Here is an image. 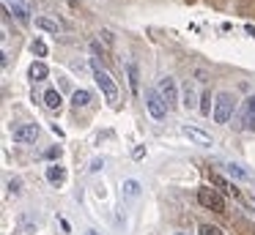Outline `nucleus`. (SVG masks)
<instances>
[{"label": "nucleus", "mask_w": 255, "mask_h": 235, "mask_svg": "<svg viewBox=\"0 0 255 235\" xmlns=\"http://www.w3.org/2000/svg\"><path fill=\"white\" fill-rule=\"evenodd\" d=\"M91 69H94V79H96V85L102 87V93H105V98L110 101V107H118V85L113 82V77L107 74L105 69H102L99 63H91Z\"/></svg>", "instance_id": "obj_1"}, {"label": "nucleus", "mask_w": 255, "mask_h": 235, "mask_svg": "<svg viewBox=\"0 0 255 235\" xmlns=\"http://www.w3.org/2000/svg\"><path fill=\"white\" fill-rule=\"evenodd\" d=\"M233 109H236V98L231 93H217V98H214V120L217 123H228L233 118Z\"/></svg>", "instance_id": "obj_2"}, {"label": "nucleus", "mask_w": 255, "mask_h": 235, "mask_svg": "<svg viewBox=\"0 0 255 235\" xmlns=\"http://www.w3.org/2000/svg\"><path fill=\"white\" fill-rule=\"evenodd\" d=\"M198 202L203 208H209V211H214V213H225V200H222V194L217 189H211V186L198 189Z\"/></svg>", "instance_id": "obj_3"}, {"label": "nucleus", "mask_w": 255, "mask_h": 235, "mask_svg": "<svg viewBox=\"0 0 255 235\" xmlns=\"http://www.w3.org/2000/svg\"><path fill=\"white\" fill-rule=\"evenodd\" d=\"M145 109L151 112V118L154 120H162L170 109H167V104H165V98L159 96V90H154V87H148L145 90Z\"/></svg>", "instance_id": "obj_4"}, {"label": "nucleus", "mask_w": 255, "mask_h": 235, "mask_svg": "<svg viewBox=\"0 0 255 235\" xmlns=\"http://www.w3.org/2000/svg\"><path fill=\"white\" fill-rule=\"evenodd\" d=\"M156 90H159L162 98H165L167 109L178 107V101H181V98H178V85H176V79H173V77H162V79H159V87H156Z\"/></svg>", "instance_id": "obj_5"}, {"label": "nucleus", "mask_w": 255, "mask_h": 235, "mask_svg": "<svg viewBox=\"0 0 255 235\" xmlns=\"http://www.w3.org/2000/svg\"><path fill=\"white\" fill-rule=\"evenodd\" d=\"M11 137H14V142H22V145H28V142H36V137H39V126H36V123L14 126Z\"/></svg>", "instance_id": "obj_6"}, {"label": "nucleus", "mask_w": 255, "mask_h": 235, "mask_svg": "<svg viewBox=\"0 0 255 235\" xmlns=\"http://www.w3.org/2000/svg\"><path fill=\"white\" fill-rule=\"evenodd\" d=\"M181 134L187 137L189 142H195V145H211V134L203 129H198V126H181Z\"/></svg>", "instance_id": "obj_7"}, {"label": "nucleus", "mask_w": 255, "mask_h": 235, "mask_svg": "<svg viewBox=\"0 0 255 235\" xmlns=\"http://www.w3.org/2000/svg\"><path fill=\"white\" fill-rule=\"evenodd\" d=\"M181 104H184L187 109L200 107V104H198V87H195V82H184V87H181Z\"/></svg>", "instance_id": "obj_8"}, {"label": "nucleus", "mask_w": 255, "mask_h": 235, "mask_svg": "<svg viewBox=\"0 0 255 235\" xmlns=\"http://www.w3.org/2000/svg\"><path fill=\"white\" fill-rule=\"evenodd\" d=\"M127 74H129V90H132L134 96H140V71H137V63L129 60V63H127Z\"/></svg>", "instance_id": "obj_9"}, {"label": "nucleus", "mask_w": 255, "mask_h": 235, "mask_svg": "<svg viewBox=\"0 0 255 235\" xmlns=\"http://www.w3.org/2000/svg\"><path fill=\"white\" fill-rule=\"evenodd\" d=\"M36 27H39V30H44V33H52V36H58V33H61V25H58L55 19H50V16H36Z\"/></svg>", "instance_id": "obj_10"}, {"label": "nucleus", "mask_w": 255, "mask_h": 235, "mask_svg": "<svg viewBox=\"0 0 255 235\" xmlns=\"http://www.w3.org/2000/svg\"><path fill=\"white\" fill-rule=\"evenodd\" d=\"M211 186H217L220 191H225V194H231V197H239V189L233 183H228L222 175H211Z\"/></svg>", "instance_id": "obj_11"}, {"label": "nucleus", "mask_w": 255, "mask_h": 235, "mask_svg": "<svg viewBox=\"0 0 255 235\" xmlns=\"http://www.w3.org/2000/svg\"><path fill=\"white\" fill-rule=\"evenodd\" d=\"M140 191H143V186H140V180H134V178H127L121 183V194L124 197H140Z\"/></svg>", "instance_id": "obj_12"}, {"label": "nucleus", "mask_w": 255, "mask_h": 235, "mask_svg": "<svg viewBox=\"0 0 255 235\" xmlns=\"http://www.w3.org/2000/svg\"><path fill=\"white\" fill-rule=\"evenodd\" d=\"M63 178H66V169H63L61 164H50V167H47V180H50L52 186L63 183Z\"/></svg>", "instance_id": "obj_13"}, {"label": "nucleus", "mask_w": 255, "mask_h": 235, "mask_svg": "<svg viewBox=\"0 0 255 235\" xmlns=\"http://www.w3.org/2000/svg\"><path fill=\"white\" fill-rule=\"evenodd\" d=\"M91 101H94V96H91V90H74L72 93V104H74V107H88V104Z\"/></svg>", "instance_id": "obj_14"}, {"label": "nucleus", "mask_w": 255, "mask_h": 235, "mask_svg": "<svg viewBox=\"0 0 255 235\" xmlns=\"http://www.w3.org/2000/svg\"><path fill=\"white\" fill-rule=\"evenodd\" d=\"M61 104H63V98H61L58 90H47L44 93V107L47 109H61Z\"/></svg>", "instance_id": "obj_15"}, {"label": "nucleus", "mask_w": 255, "mask_h": 235, "mask_svg": "<svg viewBox=\"0 0 255 235\" xmlns=\"http://www.w3.org/2000/svg\"><path fill=\"white\" fill-rule=\"evenodd\" d=\"M47 74H50V69H47V66L41 63V60H39V63H33V66H30V79H33V82L47 79Z\"/></svg>", "instance_id": "obj_16"}, {"label": "nucleus", "mask_w": 255, "mask_h": 235, "mask_svg": "<svg viewBox=\"0 0 255 235\" xmlns=\"http://www.w3.org/2000/svg\"><path fill=\"white\" fill-rule=\"evenodd\" d=\"M228 175L231 178H239V180H250V169H244L242 164H228Z\"/></svg>", "instance_id": "obj_17"}, {"label": "nucleus", "mask_w": 255, "mask_h": 235, "mask_svg": "<svg viewBox=\"0 0 255 235\" xmlns=\"http://www.w3.org/2000/svg\"><path fill=\"white\" fill-rule=\"evenodd\" d=\"M17 224H19V230H22V233H28V235L36 233V222L28 216V213H19V216H17Z\"/></svg>", "instance_id": "obj_18"}, {"label": "nucleus", "mask_w": 255, "mask_h": 235, "mask_svg": "<svg viewBox=\"0 0 255 235\" xmlns=\"http://www.w3.org/2000/svg\"><path fill=\"white\" fill-rule=\"evenodd\" d=\"M6 191L11 197H19V194H22V180H19V178H8L6 180Z\"/></svg>", "instance_id": "obj_19"}, {"label": "nucleus", "mask_w": 255, "mask_h": 235, "mask_svg": "<svg viewBox=\"0 0 255 235\" xmlns=\"http://www.w3.org/2000/svg\"><path fill=\"white\" fill-rule=\"evenodd\" d=\"M30 52H33L36 58H47V44L41 41V38H33V41H30Z\"/></svg>", "instance_id": "obj_20"}, {"label": "nucleus", "mask_w": 255, "mask_h": 235, "mask_svg": "<svg viewBox=\"0 0 255 235\" xmlns=\"http://www.w3.org/2000/svg\"><path fill=\"white\" fill-rule=\"evenodd\" d=\"M200 112H203V115H211V93H209V90L200 96Z\"/></svg>", "instance_id": "obj_21"}, {"label": "nucleus", "mask_w": 255, "mask_h": 235, "mask_svg": "<svg viewBox=\"0 0 255 235\" xmlns=\"http://www.w3.org/2000/svg\"><path fill=\"white\" fill-rule=\"evenodd\" d=\"M200 235H222V230L214 224H200Z\"/></svg>", "instance_id": "obj_22"}, {"label": "nucleus", "mask_w": 255, "mask_h": 235, "mask_svg": "<svg viewBox=\"0 0 255 235\" xmlns=\"http://www.w3.org/2000/svg\"><path fill=\"white\" fill-rule=\"evenodd\" d=\"M244 112L255 118V96H247V98H244Z\"/></svg>", "instance_id": "obj_23"}, {"label": "nucleus", "mask_w": 255, "mask_h": 235, "mask_svg": "<svg viewBox=\"0 0 255 235\" xmlns=\"http://www.w3.org/2000/svg\"><path fill=\"white\" fill-rule=\"evenodd\" d=\"M102 167H105V158H91V167H88L91 172H99Z\"/></svg>", "instance_id": "obj_24"}, {"label": "nucleus", "mask_w": 255, "mask_h": 235, "mask_svg": "<svg viewBox=\"0 0 255 235\" xmlns=\"http://www.w3.org/2000/svg\"><path fill=\"white\" fill-rule=\"evenodd\" d=\"M47 158H61V148H50V151H47Z\"/></svg>", "instance_id": "obj_25"}, {"label": "nucleus", "mask_w": 255, "mask_h": 235, "mask_svg": "<svg viewBox=\"0 0 255 235\" xmlns=\"http://www.w3.org/2000/svg\"><path fill=\"white\" fill-rule=\"evenodd\" d=\"M244 30H247L250 36H255V25H247V27H244Z\"/></svg>", "instance_id": "obj_26"}, {"label": "nucleus", "mask_w": 255, "mask_h": 235, "mask_svg": "<svg viewBox=\"0 0 255 235\" xmlns=\"http://www.w3.org/2000/svg\"><path fill=\"white\" fill-rule=\"evenodd\" d=\"M85 235H99V233H96V230H88V233H85Z\"/></svg>", "instance_id": "obj_27"}]
</instances>
